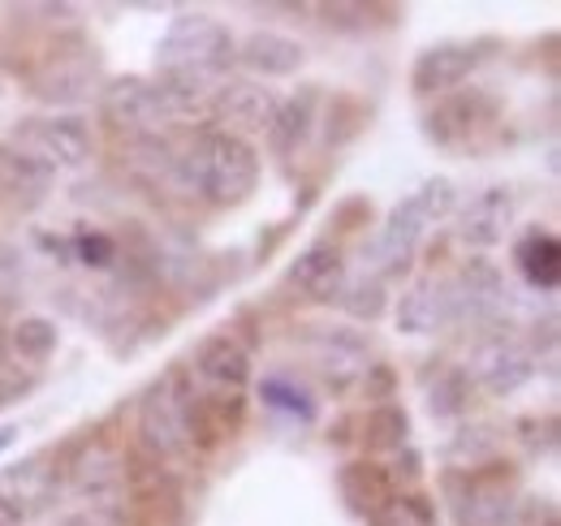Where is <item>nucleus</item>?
Masks as SVG:
<instances>
[{
	"label": "nucleus",
	"mask_w": 561,
	"mask_h": 526,
	"mask_svg": "<svg viewBox=\"0 0 561 526\" xmlns=\"http://www.w3.org/2000/svg\"><path fill=\"white\" fill-rule=\"evenodd\" d=\"M73 255L87 267H113L117 263V242L108 233H100V229H82L73 238Z\"/></svg>",
	"instance_id": "2f4dec72"
},
{
	"label": "nucleus",
	"mask_w": 561,
	"mask_h": 526,
	"mask_svg": "<svg viewBox=\"0 0 561 526\" xmlns=\"http://www.w3.org/2000/svg\"><path fill=\"white\" fill-rule=\"evenodd\" d=\"M191 380H199L211 393H242L251 380V354L229 332H216L195 350Z\"/></svg>",
	"instance_id": "4468645a"
},
{
	"label": "nucleus",
	"mask_w": 561,
	"mask_h": 526,
	"mask_svg": "<svg viewBox=\"0 0 561 526\" xmlns=\"http://www.w3.org/2000/svg\"><path fill=\"white\" fill-rule=\"evenodd\" d=\"M195 104H199L195 95L169 87L164 78L160 82H151V78H122V82H113L104 91L100 113H104V122L113 130L122 134H156L160 126H173V122L191 117Z\"/></svg>",
	"instance_id": "20e7f679"
},
{
	"label": "nucleus",
	"mask_w": 561,
	"mask_h": 526,
	"mask_svg": "<svg viewBox=\"0 0 561 526\" xmlns=\"http://www.w3.org/2000/svg\"><path fill=\"white\" fill-rule=\"evenodd\" d=\"M510 220H514V195L505 186H489V191H480V195L462 207L458 238L467 247H480L484 251V247H496L505 238Z\"/></svg>",
	"instance_id": "aec40b11"
},
{
	"label": "nucleus",
	"mask_w": 561,
	"mask_h": 526,
	"mask_svg": "<svg viewBox=\"0 0 561 526\" xmlns=\"http://www.w3.org/2000/svg\"><path fill=\"white\" fill-rule=\"evenodd\" d=\"M454 211V182L449 178H427L407 203H398L380 229V238L371 242V260L380 263V272H402L407 263L415 260L427 225L445 220Z\"/></svg>",
	"instance_id": "7ed1b4c3"
},
{
	"label": "nucleus",
	"mask_w": 561,
	"mask_h": 526,
	"mask_svg": "<svg viewBox=\"0 0 561 526\" xmlns=\"http://www.w3.org/2000/svg\"><path fill=\"white\" fill-rule=\"evenodd\" d=\"M173 178L182 191L208 198L216 207L242 203L260 182V156L247 138H233L225 130H199L191 147L173 160Z\"/></svg>",
	"instance_id": "f257e3e1"
},
{
	"label": "nucleus",
	"mask_w": 561,
	"mask_h": 526,
	"mask_svg": "<svg viewBox=\"0 0 561 526\" xmlns=\"http://www.w3.org/2000/svg\"><path fill=\"white\" fill-rule=\"evenodd\" d=\"M61 488V470L53 454H31V458L13 461L0 470V505L13 510L18 518L39 514Z\"/></svg>",
	"instance_id": "9d476101"
},
{
	"label": "nucleus",
	"mask_w": 561,
	"mask_h": 526,
	"mask_svg": "<svg viewBox=\"0 0 561 526\" xmlns=\"http://www.w3.org/2000/svg\"><path fill=\"white\" fill-rule=\"evenodd\" d=\"M454 324V307H449V281H415L402 298H398V329L411 336H427Z\"/></svg>",
	"instance_id": "a211bd4d"
},
{
	"label": "nucleus",
	"mask_w": 561,
	"mask_h": 526,
	"mask_svg": "<svg viewBox=\"0 0 561 526\" xmlns=\"http://www.w3.org/2000/svg\"><path fill=\"white\" fill-rule=\"evenodd\" d=\"M31 389H35V376H31V371H22V367H13V363H0V405L22 401Z\"/></svg>",
	"instance_id": "f704fd0d"
},
{
	"label": "nucleus",
	"mask_w": 561,
	"mask_h": 526,
	"mask_svg": "<svg viewBox=\"0 0 561 526\" xmlns=\"http://www.w3.org/2000/svg\"><path fill=\"white\" fill-rule=\"evenodd\" d=\"M238 44L233 35L208 18V13H182L169 22V31L156 44V61H160V78L186 82V87H208L216 73L233 66Z\"/></svg>",
	"instance_id": "f03ea898"
},
{
	"label": "nucleus",
	"mask_w": 561,
	"mask_h": 526,
	"mask_svg": "<svg viewBox=\"0 0 561 526\" xmlns=\"http://www.w3.org/2000/svg\"><path fill=\"white\" fill-rule=\"evenodd\" d=\"M471 371L492 397H510L536 376V354L514 336H492L476 350Z\"/></svg>",
	"instance_id": "f8f14e48"
},
{
	"label": "nucleus",
	"mask_w": 561,
	"mask_h": 526,
	"mask_svg": "<svg viewBox=\"0 0 561 526\" xmlns=\"http://www.w3.org/2000/svg\"><path fill=\"white\" fill-rule=\"evenodd\" d=\"M61 526H117L104 510H91V514H73V518H66Z\"/></svg>",
	"instance_id": "e433bc0d"
},
{
	"label": "nucleus",
	"mask_w": 561,
	"mask_h": 526,
	"mask_svg": "<svg viewBox=\"0 0 561 526\" xmlns=\"http://www.w3.org/2000/svg\"><path fill=\"white\" fill-rule=\"evenodd\" d=\"M476 48L471 44H436L427 48L420 61H415V73H411V87L420 95H445L454 87H462L476 69Z\"/></svg>",
	"instance_id": "6ab92c4d"
},
{
	"label": "nucleus",
	"mask_w": 561,
	"mask_h": 526,
	"mask_svg": "<svg viewBox=\"0 0 561 526\" xmlns=\"http://www.w3.org/2000/svg\"><path fill=\"white\" fill-rule=\"evenodd\" d=\"M467 405H471V371L467 367L436 371V385L427 389V410L436 419H458Z\"/></svg>",
	"instance_id": "a878e982"
},
{
	"label": "nucleus",
	"mask_w": 561,
	"mask_h": 526,
	"mask_svg": "<svg viewBox=\"0 0 561 526\" xmlns=\"http://www.w3.org/2000/svg\"><path fill=\"white\" fill-rule=\"evenodd\" d=\"M342 302H346V311L354 320H380L385 316V285L380 281H363V285L342 294Z\"/></svg>",
	"instance_id": "473e14b6"
},
{
	"label": "nucleus",
	"mask_w": 561,
	"mask_h": 526,
	"mask_svg": "<svg viewBox=\"0 0 561 526\" xmlns=\"http://www.w3.org/2000/svg\"><path fill=\"white\" fill-rule=\"evenodd\" d=\"M260 397H264V405L285 410V414H294V419H302V423H311V419H316V401H311V393H307V389H298L294 380L268 376V380L260 385Z\"/></svg>",
	"instance_id": "c85d7f7f"
},
{
	"label": "nucleus",
	"mask_w": 561,
	"mask_h": 526,
	"mask_svg": "<svg viewBox=\"0 0 561 526\" xmlns=\"http://www.w3.org/2000/svg\"><path fill=\"white\" fill-rule=\"evenodd\" d=\"M0 191L18 207H39L44 195L53 191V169L44 160L26 156L22 147H4L0 151Z\"/></svg>",
	"instance_id": "412c9836"
},
{
	"label": "nucleus",
	"mask_w": 561,
	"mask_h": 526,
	"mask_svg": "<svg viewBox=\"0 0 561 526\" xmlns=\"http://www.w3.org/2000/svg\"><path fill=\"white\" fill-rule=\"evenodd\" d=\"M337 488H342V501L351 505L358 518H376L393 496H398V483H393V470H385L380 461H346L342 474H337Z\"/></svg>",
	"instance_id": "f3484780"
},
{
	"label": "nucleus",
	"mask_w": 561,
	"mask_h": 526,
	"mask_svg": "<svg viewBox=\"0 0 561 526\" xmlns=\"http://www.w3.org/2000/svg\"><path fill=\"white\" fill-rule=\"evenodd\" d=\"M186 410H191V371L173 367L139 401V441L151 461L178 458V454L191 449Z\"/></svg>",
	"instance_id": "39448f33"
},
{
	"label": "nucleus",
	"mask_w": 561,
	"mask_h": 526,
	"mask_svg": "<svg viewBox=\"0 0 561 526\" xmlns=\"http://www.w3.org/2000/svg\"><path fill=\"white\" fill-rule=\"evenodd\" d=\"M13 350L26 358V363H48L57 354V324L44 320V316H26L18 329H13Z\"/></svg>",
	"instance_id": "bb28decb"
},
{
	"label": "nucleus",
	"mask_w": 561,
	"mask_h": 526,
	"mask_svg": "<svg viewBox=\"0 0 561 526\" xmlns=\"http://www.w3.org/2000/svg\"><path fill=\"white\" fill-rule=\"evenodd\" d=\"M95 78H100L95 53H91L82 39H70V44L53 48V53L35 66V73H31V91H35L39 100H48V104H73V100L91 95Z\"/></svg>",
	"instance_id": "1a4fd4ad"
},
{
	"label": "nucleus",
	"mask_w": 561,
	"mask_h": 526,
	"mask_svg": "<svg viewBox=\"0 0 561 526\" xmlns=\"http://www.w3.org/2000/svg\"><path fill=\"white\" fill-rule=\"evenodd\" d=\"M211 113H216V130L247 138V134H268L273 117H277V95L255 87V82H225L211 91Z\"/></svg>",
	"instance_id": "9b49d317"
},
{
	"label": "nucleus",
	"mask_w": 561,
	"mask_h": 526,
	"mask_svg": "<svg viewBox=\"0 0 561 526\" xmlns=\"http://www.w3.org/2000/svg\"><path fill=\"white\" fill-rule=\"evenodd\" d=\"M371 526H436V510H432V501H423V496H393L376 518Z\"/></svg>",
	"instance_id": "c756f323"
},
{
	"label": "nucleus",
	"mask_w": 561,
	"mask_h": 526,
	"mask_svg": "<svg viewBox=\"0 0 561 526\" xmlns=\"http://www.w3.org/2000/svg\"><path fill=\"white\" fill-rule=\"evenodd\" d=\"M285 281L311 298V302H333L346 294V263H342V251L333 242H311L298 260L289 263Z\"/></svg>",
	"instance_id": "2eb2a0df"
},
{
	"label": "nucleus",
	"mask_w": 561,
	"mask_h": 526,
	"mask_svg": "<svg viewBox=\"0 0 561 526\" xmlns=\"http://www.w3.org/2000/svg\"><path fill=\"white\" fill-rule=\"evenodd\" d=\"M0 526H22V518H18L13 510H4V505H0Z\"/></svg>",
	"instance_id": "58836bf2"
},
{
	"label": "nucleus",
	"mask_w": 561,
	"mask_h": 526,
	"mask_svg": "<svg viewBox=\"0 0 561 526\" xmlns=\"http://www.w3.org/2000/svg\"><path fill=\"white\" fill-rule=\"evenodd\" d=\"M407 436H411V414L393 401L376 405L367 419H363V445L371 454H402L407 449Z\"/></svg>",
	"instance_id": "393cba45"
},
{
	"label": "nucleus",
	"mask_w": 561,
	"mask_h": 526,
	"mask_svg": "<svg viewBox=\"0 0 561 526\" xmlns=\"http://www.w3.org/2000/svg\"><path fill=\"white\" fill-rule=\"evenodd\" d=\"M70 483L78 496H87L91 505H117L122 492H126V458L108 445H87L82 458L70 466Z\"/></svg>",
	"instance_id": "dca6fc26"
},
{
	"label": "nucleus",
	"mask_w": 561,
	"mask_h": 526,
	"mask_svg": "<svg viewBox=\"0 0 561 526\" xmlns=\"http://www.w3.org/2000/svg\"><path fill=\"white\" fill-rule=\"evenodd\" d=\"M311 117H316V91L307 87L302 95L277 104V117H273V126H268V147H273L277 156H294V151L307 142V134H311Z\"/></svg>",
	"instance_id": "b1692460"
},
{
	"label": "nucleus",
	"mask_w": 561,
	"mask_h": 526,
	"mask_svg": "<svg viewBox=\"0 0 561 526\" xmlns=\"http://www.w3.org/2000/svg\"><path fill=\"white\" fill-rule=\"evenodd\" d=\"M238 61H242L247 69H255V73H268V78H289V73H298V69H302L307 53H302V44H298V39H289V35H277V31H255V35L242 44Z\"/></svg>",
	"instance_id": "4be33fe9"
},
{
	"label": "nucleus",
	"mask_w": 561,
	"mask_h": 526,
	"mask_svg": "<svg viewBox=\"0 0 561 526\" xmlns=\"http://www.w3.org/2000/svg\"><path fill=\"white\" fill-rule=\"evenodd\" d=\"M18 285H22V263H18V251L0 242V307H9L18 298Z\"/></svg>",
	"instance_id": "c9c22d12"
},
{
	"label": "nucleus",
	"mask_w": 561,
	"mask_h": 526,
	"mask_svg": "<svg viewBox=\"0 0 561 526\" xmlns=\"http://www.w3.org/2000/svg\"><path fill=\"white\" fill-rule=\"evenodd\" d=\"M449 458L458 466H471V470H484L496 458V436L489 427H476V432H462L454 445H449Z\"/></svg>",
	"instance_id": "7c9ffc66"
},
{
	"label": "nucleus",
	"mask_w": 561,
	"mask_h": 526,
	"mask_svg": "<svg viewBox=\"0 0 561 526\" xmlns=\"http://www.w3.org/2000/svg\"><path fill=\"white\" fill-rule=\"evenodd\" d=\"M496 122H501V100L480 87H462V91H449L427 113V138L449 151H476L492 138Z\"/></svg>",
	"instance_id": "423d86ee"
},
{
	"label": "nucleus",
	"mask_w": 561,
	"mask_h": 526,
	"mask_svg": "<svg viewBox=\"0 0 561 526\" xmlns=\"http://www.w3.org/2000/svg\"><path fill=\"white\" fill-rule=\"evenodd\" d=\"M13 441H18V423H0V454H4Z\"/></svg>",
	"instance_id": "4c0bfd02"
},
{
	"label": "nucleus",
	"mask_w": 561,
	"mask_h": 526,
	"mask_svg": "<svg viewBox=\"0 0 561 526\" xmlns=\"http://www.w3.org/2000/svg\"><path fill=\"white\" fill-rule=\"evenodd\" d=\"M514 263L523 267V276H527L536 289H558V281H561L558 233H549V229H531V233L514 247Z\"/></svg>",
	"instance_id": "5701e85b"
},
{
	"label": "nucleus",
	"mask_w": 561,
	"mask_h": 526,
	"mask_svg": "<svg viewBox=\"0 0 561 526\" xmlns=\"http://www.w3.org/2000/svg\"><path fill=\"white\" fill-rule=\"evenodd\" d=\"M449 307L454 320H471V324H489L505 307V281L501 272L484 260H471L454 281H449Z\"/></svg>",
	"instance_id": "ddd939ff"
},
{
	"label": "nucleus",
	"mask_w": 561,
	"mask_h": 526,
	"mask_svg": "<svg viewBox=\"0 0 561 526\" xmlns=\"http://www.w3.org/2000/svg\"><path fill=\"white\" fill-rule=\"evenodd\" d=\"M454 510L462 526H514V470L510 466H484L467 470V483L458 488L449 479Z\"/></svg>",
	"instance_id": "0eeeda50"
},
{
	"label": "nucleus",
	"mask_w": 561,
	"mask_h": 526,
	"mask_svg": "<svg viewBox=\"0 0 561 526\" xmlns=\"http://www.w3.org/2000/svg\"><path fill=\"white\" fill-rule=\"evenodd\" d=\"M13 147H22L26 156L44 160L53 173L57 169H73V164H87L91 160V126L82 117H39V122H22Z\"/></svg>",
	"instance_id": "6e6552de"
},
{
	"label": "nucleus",
	"mask_w": 561,
	"mask_h": 526,
	"mask_svg": "<svg viewBox=\"0 0 561 526\" xmlns=\"http://www.w3.org/2000/svg\"><path fill=\"white\" fill-rule=\"evenodd\" d=\"M514 514H518V518H514V526H561L558 505H553L549 496H527V501H523Z\"/></svg>",
	"instance_id": "72a5a7b5"
},
{
	"label": "nucleus",
	"mask_w": 561,
	"mask_h": 526,
	"mask_svg": "<svg viewBox=\"0 0 561 526\" xmlns=\"http://www.w3.org/2000/svg\"><path fill=\"white\" fill-rule=\"evenodd\" d=\"M320 363L324 371H363V341L346 329H329L320 341Z\"/></svg>",
	"instance_id": "cd10ccee"
}]
</instances>
